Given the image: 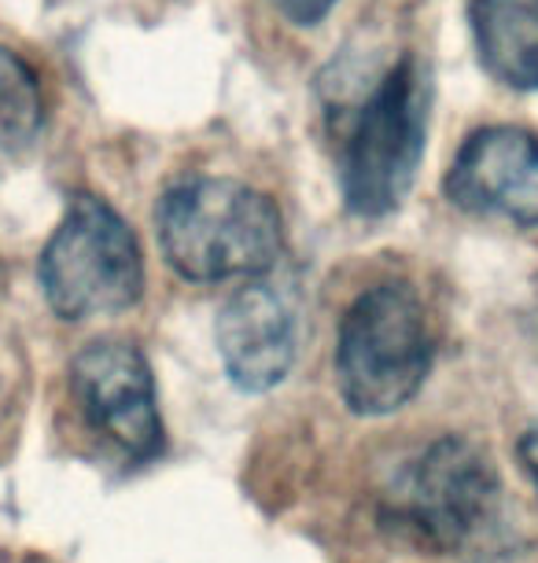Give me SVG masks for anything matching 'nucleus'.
I'll use <instances>...</instances> for the list:
<instances>
[{
  "label": "nucleus",
  "instance_id": "obj_7",
  "mask_svg": "<svg viewBox=\"0 0 538 563\" xmlns=\"http://www.w3.org/2000/svg\"><path fill=\"white\" fill-rule=\"evenodd\" d=\"M453 207L538 229V136L520 125H483L442 177Z\"/></svg>",
  "mask_w": 538,
  "mask_h": 563
},
{
  "label": "nucleus",
  "instance_id": "obj_6",
  "mask_svg": "<svg viewBox=\"0 0 538 563\" xmlns=\"http://www.w3.org/2000/svg\"><path fill=\"white\" fill-rule=\"evenodd\" d=\"M70 390L89 428L130 461H152L163 450L160 395L141 346L100 339L78 350L70 361Z\"/></svg>",
  "mask_w": 538,
  "mask_h": 563
},
{
  "label": "nucleus",
  "instance_id": "obj_5",
  "mask_svg": "<svg viewBox=\"0 0 538 563\" xmlns=\"http://www.w3.org/2000/svg\"><path fill=\"white\" fill-rule=\"evenodd\" d=\"M48 310L67 324L114 317L141 302L144 258L133 229L100 196H74L37 262Z\"/></svg>",
  "mask_w": 538,
  "mask_h": 563
},
{
  "label": "nucleus",
  "instance_id": "obj_12",
  "mask_svg": "<svg viewBox=\"0 0 538 563\" xmlns=\"http://www.w3.org/2000/svg\"><path fill=\"white\" fill-rule=\"evenodd\" d=\"M516 456H520L527 479H531V483H535V490H538V428H531V431H524V434H520V442H516Z\"/></svg>",
  "mask_w": 538,
  "mask_h": 563
},
{
  "label": "nucleus",
  "instance_id": "obj_9",
  "mask_svg": "<svg viewBox=\"0 0 538 563\" xmlns=\"http://www.w3.org/2000/svg\"><path fill=\"white\" fill-rule=\"evenodd\" d=\"M480 67L513 92H538V0H469Z\"/></svg>",
  "mask_w": 538,
  "mask_h": 563
},
{
  "label": "nucleus",
  "instance_id": "obj_2",
  "mask_svg": "<svg viewBox=\"0 0 538 563\" xmlns=\"http://www.w3.org/2000/svg\"><path fill=\"white\" fill-rule=\"evenodd\" d=\"M166 265L193 284L262 276L281 258V210L259 188L233 177H188L155 207Z\"/></svg>",
  "mask_w": 538,
  "mask_h": 563
},
{
  "label": "nucleus",
  "instance_id": "obj_1",
  "mask_svg": "<svg viewBox=\"0 0 538 563\" xmlns=\"http://www.w3.org/2000/svg\"><path fill=\"white\" fill-rule=\"evenodd\" d=\"M336 177L343 207L376 221L406 203L428 144L431 74L417 52H403L380 70L362 97L332 103Z\"/></svg>",
  "mask_w": 538,
  "mask_h": 563
},
{
  "label": "nucleus",
  "instance_id": "obj_11",
  "mask_svg": "<svg viewBox=\"0 0 538 563\" xmlns=\"http://www.w3.org/2000/svg\"><path fill=\"white\" fill-rule=\"evenodd\" d=\"M292 26H318L336 8V0H270Z\"/></svg>",
  "mask_w": 538,
  "mask_h": 563
},
{
  "label": "nucleus",
  "instance_id": "obj_3",
  "mask_svg": "<svg viewBox=\"0 0 538 563\" xmlns=\"http://www.w3.org/2000/svg\"><path fill=\"white\" fill-rule=\"evenodd\" d=\"M436 335L425 299L403 280L365 288L336 332V390L354 417H392L425 387Z\"/></svg>",
  "mask_w": 538,
  "mask_h": 563
},
{
  "label": "nucleus",
  "instance_id": "obj_4",
  "mask_svg": "<svg viewBox=\"0 0 538 563\" xmlns=\"http://www.w3.org/2000/svg\"><path fill=\"white\" fill-rule=\"evenodd\" d=\"M384 523L428 552H476L502 527L498 467L465 434H442L395 475Z\"/></svg>",
  "mask_w": 538,
  "mask_h": 563
},
{
  "label": "nucleus",
  "instance_id": "obj_13",
  "mask_svg": "<svg viewBox=\"0 0 538 563\" xmlns=\"http://www.w3.org/2000/svg\"><path fill=\"white\" fill-rule=\"evenodd\" d=\"M535 332H538V295H535Z\"/></svg>",
  "mask_w": 538,
  "mask_h": 563
},
{
  "label": "nucleus",
  "instance_id": "obj_8",
  "mask_svg": "<svg viewBox=\"0 0 538 563\" xmlns=\"http://www.w3.org/2000/svg\"><path fill=\"white\" fill-rule=\"evenodd\" d=\"M218 357L229 384L244 395L281 387L299 354V313L273 280H251L229 295L215 324Z\"/></svg>",
  "mask_w": 538,
  "mask_h": 563
},
{
  "label": "nucleus",
  "instance_id": "obj_10",
  "mask_svg": "<svg viewBox=\"0 0 538 563\" xmlns=\"http://www.w3.org/2000/svg\"><path fill=\"white\" fill-rule=\"evenodd\" d=\"M45 125V97L34 67L0 45V155L23 152Z\"/></svg>",
  "mask_w": 538,
  "mask_h": 563
}]
</instances>
